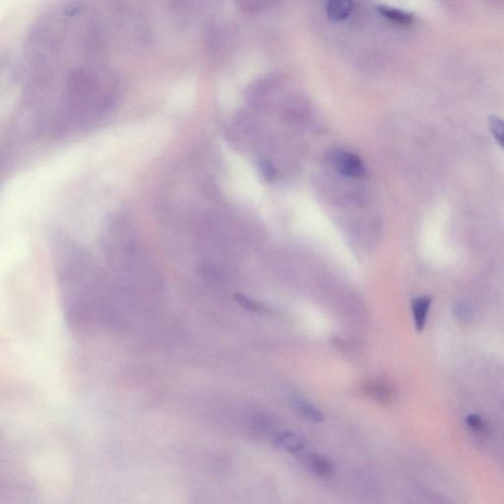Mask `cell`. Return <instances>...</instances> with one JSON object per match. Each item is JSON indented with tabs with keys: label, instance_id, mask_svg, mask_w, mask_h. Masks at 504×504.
<instances>
[{
	"label": "cell",
	"instance_id": "obj_1",
	"mask_svg": "<svg viewBox=\"0 0 504 504\" xmlns=\"http://www.w3.org/2000/svg\"><path fill=\"white\" fill-rule=\"evenodd\" d=\"M333 165L342 175L347 177H360L365 175L363 162L357 154L340 151L333 156Z\"/></svg>",
	"mask_w": 504,
	"mask_h": 504
},
{
	"label": "cell",
	"instance_id": "obj_2",
	"mask_svg": "<svg viewBox=\"0 0 504 504\" xmlns=\"http://www.w3.org/2000/svg\"><path fill=\"white\" fill-rule=\"evenodd\" d=\"M299 461L309 472L320 478H329L334 473V466L329 457L315 452L299 454Z\"/></svg>",
	"mask_w": 504,
	"mask_h": 504
},
{
	"label": "cell",
	"instance_id": "obj_3",
	"mask_svg": "<svg viewBox=\"0 0 504 504\" xmlns=\"http://www.w3.org/2000/svg\"><path fill=\"white\" fill-rule=\"evenodd\" d=\"M363 392L382 405H390L395 399V390L384 379H370L363 384Z\"/></svg>",
	"mask_w": 504,
	"mask_h": 504
},
{
	"label": "cell",
	"instance_id": "obj_4",
	"mask_svg": "<svg viewBox=\"0 0 504 504\" xmlns=\"http://www.w3.org/2000/svg\"><path fill=\"white\" fill-rule=\"evenodd\" d=\"M274 444L277 449L288 452H299L306 445V438L294 431H282L274 437Z\"/></svg>",
	"mask_w": 504,
	"mask_h": 504
},
{
	"label": "cell",
	"instance_id": "obj_5",
	"mask_svg": "<svg viewBox=\"0 0 504 504\" xmlns=\"http://www.w3.org/2000/svg\"><path fill=\"white\" fill-rule=\"evenodd\" d=\"M354 0H328L326 12L333 22H340L350 16Z\"/></svg>",
	"mask_w": 504,
	"mask_h": 504
},
{
	"label": "cell",
	"instance_id": "obj_6",
	"mask_svg": "<svg viewBox=\"0 0 504 504\" xmlns=\"http://www.w3.org/2000/svg\"><path fill=\"white\" fill-rule=\"evenodd\" d=\"M431 299L430 297H417L412 302V315L417 330L421 332L426 325V318L430 311Z\"/></svg>",
	"mask_w": 504,
	"mask_h": 504
},
{
	"label": "cell",
	"instance_id": "obj_7",
	"mask_svg": "<svg viewBox=\"0 0 504 504\" xmlns=\"http://www.w3.org/2000/svg\"><path fill=\"white\" fill-rule=\"evenodd\" d=\"M292 403L294 405L295 409L297 410L299 414L302 415L304 418L309 419V421L318 422L322 421L324 419L322 412L320 409H318L314 405L311 404L308 400L304 399L302 396L297 395L295 394L292 398Z\"/></svg>",
	"mask_w": 504,
	"mask_h": 504
},
{
	"label": "cell",
	"instance_id": "obj_8",
	"mask_svg": "<svg viewBox=\"0 0 504 504\" xmlns=\"http://www.w3.org/2000/svg\"><path fill=\"white\" fill-rule=\"evenodd\" d=\"M379 11L384 18L388 19L389 22H392L400 27H409L414 22L412 14L405 12L401 9L389 6H379Z\"/></svg>",
	"mask_w": 504,
	"mask_h": 504
},
{
	"label": "cell",
	"instance_id": "obj_9",
	"mask_svg": "<svg viewBox=\"0 0 504 504\" xmlns=\"http://www.w3.org/2000/svg\"><path fill=\"white\" fill-rule=\"evenodd\" d=\"M276 0H236V4L247 13H259L273 6Z\"/></svg>",
	"mask_w": 504,
	"mask_h": 504
},
{
	"label": "cell",
	"instance_id": "obj_10",
	"mask_svg": "<svg viewBox=\"0 0 504 504\" xmlns=\"http://www.w3.org/2000/svg\"><path fill=\"white\" fill-rule=\"evenodd\" d=\"M489 130L494 139L504 149V121L501 117L492 116L489 119Z\"/></svg>",
	"mask_w": 504,
	"mask_h": 504
},
{
	"label": "cell",
	"instance_id": "obj_11",
	"mask_svg": "<svg viewBox=\"0 0 504 504\" xmlns=\"http://www.w3.org/2000/svg\"><path fill=\"white\" fill-rule=\"evenodd\" d=\"M234 299H236V302L240 306L245 309L246 311H252V313H264L265 311L264 306H261L259 302L252 301V299L246 297L245 295L241 294L236 295H234Z\"/></svg>",
	"mask_w": 504,
	"mask_h": 504
},
{
	"label": "cell",
	"instance_id": "obj_12",
	"mask_svg": "<svg viewBox=\"0 0 504 504\" xmlns=\"http://www.w3.org/2000/svg\"><path fill=\"white\" fill-rule=\"evenodd\" d=\"M262 171H263L265 177H273V168H272V166L270 165V164L267 163V162H264L263 166H262Z\"/></svg>",
	"mask_w": 504,
	"mask_h": 504
}]
</instances>
